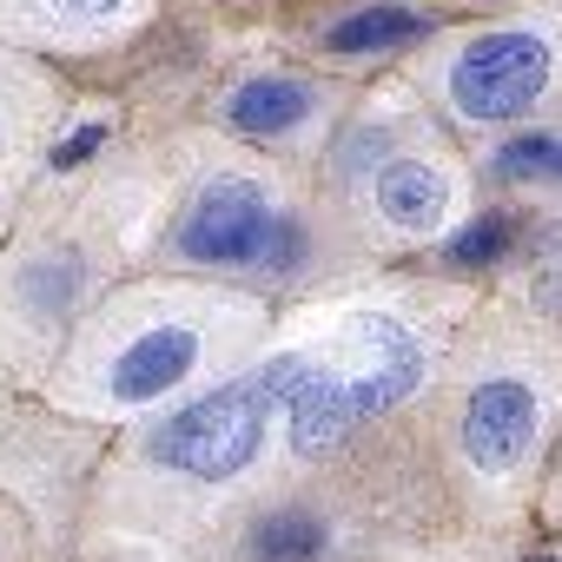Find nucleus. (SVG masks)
I'll return each instance as SVG.
<instances>
[{"instance_id": "nucleus-18", "label": "nucleus", "mask_w": 562, "mask_h": 562, "mask_svg": "<svg viewBox=\"0 0 562 562\" xmlns=\"http://www.w3.org/2000/svg\"><path fill=\"white\" fill-rule=\"evenodd\" d=\"M74 8H93V0H74Z\"/></svg>"}, {"instance_id": "nucleus-17", "label": "nucleus", "mask_w": 562, "mask_h": 562, "mask_svg": "<svg viewBox=\"0 0 562 562\" xmlns=\"http://www.w3.org/2000/svg\"><path fill=\"white\" fill-rule=\"evenodd\" d=\"M536 562H562V555H536Z\"/></svg>"}, {"instance_id": "nucleus-15", "label": "nucleus", "mask_w": 562, "mask_h": 562, "mask_svg": "<svg viewBox=\"0 0 562 562\" xmlns=\"http://www.w3.org/2000/svg\"><path fill=\"white\" fill-rule=\"evenodd\" d=\"M542 305H562V278H542Z\"/></svg>"}, {"instance_id": "nucleus-12", "label": "nucleus", "mask_w": 562, "mask_h": 562, "mask_svg": "<svg viewBox=\"0 0 562 562\" xmlns=\"http://www.w3.org/2000/svg\"><path fill=\"white\" fill-rule=\"evenodd\" d=\"M549 153H555V139H549V133H522V139H509V146L496 153V172H503V179L549 172Z\"/></svg>"}, {"instance_id": "nucleus-2", "label": "nucleus", "mask_w": 562, "mask_h": 562, "mask_svg": "<svg viewBox=\"0 0 562 562\" xmlns=\"http://www.w3.org/2000/svg\"><path fill=\"white\" fill-rule=\"evenodd\" d=\"M265 384L251 378V384H232V391H212V397H199V404H186V411H172L159 430H153V457L166 463V470H186V476H199V483H225V476H238L245 463H251V450H258V437H265Z\"/></svg>"}, {"instance_id": "nucleus-8", "label": "nucleus", "mask_w": 562, "mask_h": 562, "mask_svg": "<svg viewBox=\"0 0 562 562\" xmlns=\"http://www.w3.org/2000/svg\"><path fill=\"white\" fill-rule=\"evenodd\" d=\"M378 205H384L391 225L430 232V225L443 218V179H437L424 159H391V166L378 172Z\"/></svg>"}, {"instance_id": "nucleus-3", "label": "nucleus", "mask_w": 562, "mask_h": 562, "mask_svg": "<svg viewBox=\"0 0 562 562\" xmlns=\"http://www.w3.org/2000/svg\"><path fill=\"white\" fill-rule=\"evenodd\" d=\"M542 87H549V47L536 34H483L450 74V93L470 120H516Z\"/></svg>"}, {"instance_id": "nucleus-5", "label": "nucleus", "mask_w": 562, "mask_h": 562, "mask_svg": "<svg viewBox=\"0 0 562 562\" xmlns=\"http://www.w3.org/2000/svg\"><path fill=\"white\" fill-rule=\"evenodd\" d=\"M536 443V391L516 378H490L463 404V457L476 470H516L522 450Z\"/></svg>"}, {"instance_id": "nucleus-7", "label": "nucleus", "mask_w": 562, "mask_h": 562, "mask_svg": "<svg viewBox=\"0 0 562 562\" xmlns=\"http://www.w3.org/2000/svg\"><path fill=\"white\" fill-rule=\"evenodd\" d=\"M312 113V87L305 80H245L232 93V126L245 139H271V133H292Z\"/></svg>"}, {"instance_id": "nucleus-16", "label": "nucleus", "mask_w": 562, "mask_h": 562, "mask_svg": "<svg viewBox=\"0 0 562 562\" xmlns=\"http://www.w3.org/2000/svg\"><path fill=\"white\" fill-rule=\"evenodd\" d=\"M549 172H555V179H562V139H555V153H549Z\"/></svg>"}, {"instance_id": "nucleus-14", "label": "nucleus", "mask_w": 562, "mask_h": 562, "mask_svg": "<svg viewBox=\"0 0 562 562\" xmlns=\"http://www.w3.org/2000/svg\"><path fill=\"white\" fill-rule=\"evenodd\" d=\"M100 139H106V126H80L74 139H60V146H54V166H60V172H74L80 159H93V153H100Z\"/></svg>"}, {"instance_id": "nucleus-9", "label": "nucleus", "mask_w": 562, "mask_h": 562, "mask_svg": "<svg viewBox=\"0 0 562 562\" xmlns=\"http://www.w3.org/2000/svg\"><path fill=\"white\" fill-rule=\"evenodd\" d=\"M417 34H424V21L411 8H358L325 34V47L331 54H384V47H404Z\"/></svg>"}, {"instance_id": "nucleus-6", "label": "nucleus", "mask_w": 562, "mask_h": 562, "mask_svg": "<svg viewBox=\"0 0 562 562\" xmlns=\"http://www.w3.org/2000/svg\"><path fill=\"white\" fill-rule=\"evenodd\" d=\"M192 358H199V338L186 331V325H159V331H146V338H133L126 351H120V364H113V397L120 404H146V397H159V391H172L186 371H192Z\"/></svg>"}, {"instance_id": "nucleus-4", "label": "nucleus", "mask_w": 562, "mask_h": 562, "mask_svg": "<svg viewBox=\"0 0 562 562\" xmlns=\"http://www.w3.org/2000/svg\"><path fill=\"white\" fill-rule=\"evenodd\" d=\"M265 238H271V205L265 186L251 179H212L179 225V251L199 265H245L265 251Z\"/></svg>"}, {"instance_id": "nucleus-1", "label": "nucleus", "mask_w": 562, "mask_h": 562, "mask_svg": "<svg viewBox=\"0 0 562 562\" xmlns=\"http://www.w3.org/2000/svg\"><path fill=\"white\" fill-rule=\"evenodd\" d=\"M424 378V351L404 325L391 318H351L338 338V358H299V378L285 391L292 411V443L299 450H331L345 430H358L364 417L391 411L397 397H411Z\"/></svg>"}, {"instance_id": "nucleus-11", "label": "nucleus", "mask_w": 562, "mask_h": 562, "mask_svg": "<svg viewBox=\"0 0 562 562\" xmlns=\"http://www.w3.org/2000/svg\"><path fill=\"white\" fill-rule=\"evenodd\" d=\"M443 251H450V265H490V258H503L509 251V218H476V225H463L457 238H443Z\"/></svg>"}, {"instance_id": "nucleus-13", "label": "nucleus", "mask_w": 562, "mask_h": 562, "mask_svg": "<svg viewBox=\"0 0 562 562\" xmlns=\"http://www.w3.org/2000/svg\"><path fill=\"white\" fill-rule=\"evenodd\" d=\"M271 238H278V245H265L258 258H271V265H299V251H305V225H299V218H278Z\"/></svg>"}, {"instance_id": "nucleus-10", "label": "nucleus", "mask_w": 562, "mask_h": 562, "mask_svg": "<svg viewBox=\"0 0 562 562\" xmlns=\"http://www.w3.org/2000/svg\"><path fill=\"white\" fill-rule=\"evenodd\" d=\"M325 542H331V529L312 509H278V516H265L251 529V555L258 562H312V555H325Z\"/></svg>"}]
</instances>
